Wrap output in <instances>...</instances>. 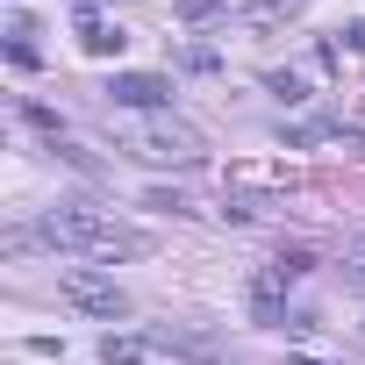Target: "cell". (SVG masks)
I'll return each mask as SVG.
<instances>
[{
	"instance_id": "8992f818",
	"label": "cell",
	"mask_w": 365,
	"mask_h": 365,
	"mask_svg": "<svg viewBox=\"0 0 365 365\" xmlns=\"http://www.w3.org/2000/svg\"><path fill=\"white\" fill-rule=\"evenodd\" d=\"M279 287H287V279H279L272 265L251 272V308H258V322H279Z\"/></svg>"
},
{
	"instance_id": "5b68a950",
	"label": "cell",
	"mask_w": 365,
	"mask_h": 365,
	"mask_svg": "<svg viewBox=\"0 0 365 365\" xmlns=\"http://www.w3.org/2000/svg\"><path fill=\"white\" fill-rule=\"evenodd\" d=\"M79 43H86V58H122V43H129V36H122L115 22L86 15V22H79Z\"/></svg>"
},
{
	"instance_id": "9c48e42d",
	"label": "cell",
	"mask_w": 365,
	"mask_h": 365,
	"mask_svg": "<svg viewBox=\"0 0 365 365\" xmlns=\"http://www.w3.org/2000/svg\"><path fill=\"white\" fill-rule=\"evenodd\" d=\"M344 287H351V294H365V265H344Z\"/></svg>"
},
{
	"instance_id": "3957f363",
	"label": "cell",
	"mask_w": 365,
	"mask_h": 365,
	"mask_svg": "<svg viewBox=\"0 0 365 365\" xmlns=\"http://www.w3.org/2000/svg\"><path fill=\"white\" fill-rule=\"evenodd\" d=\"M58 301H72L79 315H101V322H122V315H129V294H122L115 279H101L93 265H65V272H58Z\"/></svg>"
},
{
	"instance_id": "7a4b0ae2",
	"label": "cell",
	"mask_w": 365,
	"mask_h": 365,
	"mask_svg": "<svg viewBox=\"0 0 365 365\" xmlns=\"http://www.w3.org/2000/svg\"><path fill=\"white\" fill-rule=\"evenodd\" d=\"M122 150L143 158V165H201V129H187L172 108L129 115V122H122Z\"/></svg>"
},
{
	"instance_id": "ba28073f",
	"label": "cell",
	"mask_w": 365,
	"mask_h": 365,
	"mask_svg": "<svg viewBox=\"0 0 365 365\" xmlns=\"http://www.w3.org/2000/svg\"><path fill=\"white\" fill-rule=\"evenodd\" d=\"M272 272H279V279H301V272H315V251H279Z\"/></svg>"
},
{
	"instance_id": "277c9868",
	"label": "cell",
	"mask_w": 365,
	"mask_h": 365,
	"mask_svg": "<svg viewBox=\"0 0 365 365\" xmlns=\"http://www.w3.org/2000/svg\"><path fill=\"white\" fill-rule=\"evenodd\" d=\"M108 101H115V108H129V115H158V108L172 101V79H158V72H115Z\"/></svg>"
},
{
	"instance_id": "30bf717a",
	"label": "cell",
	"mask_w": 365,
	"mask_h": 365,
	"mask_svg": "<svg viewBox=\"0 0 365 365\" xmlns=\"http://www.w3.org/2000/svg\"><path fill=\"white\" fill-rule=\"evenodd\" d=\"M351 51H365V22H358V29H351Z\"/></svg>"
},
{
	"instance_id": "8fae6325",
	"label": "cell",
	"mask_w": 365,
	"mask_h": 365,
	"mask_svg": "<svg viewBox=\"0 0 365 365\" xmlns=\"http://www.w3.org/2000/svg\"><path fill=\"white\" fill-rule=\"evenodd\" d=\"M358 244H365V230H358Z\"/></svg>"
},
{
	"instance_id": "52a82bcc",
	"label": "cell",
	"mask_w": 365,
	"mask_h": 365,
	"mask_svg": "<svg viewBox=\"0 0 365 365\" xmlns=\"http://www.w3.org/2000/svg\"><path fill=\"white\" fill-rule=\"evenodd\" d=\"M101 358H108V365H143V358H150V344H136V336H108V344H101Z\"/></svg>"
},
{
	"instance_id": "6da1fadb",
	"label": "cell",
	"mask_w": 365,
	"mask_h": 365,
	"mask_svg": "<svg viewBox=\"0 0 365 365\" xmlns=\"http://www.w3.org/2000/svg\"><path fill=\"white\" fill-rule=\"evenodd\" d=\"M36 237L58 244V251H79V258H136V251H143V237H136L129 222H115L108 208H86V201H58V208H43Z\"/></svg>"
}]
</instances>
